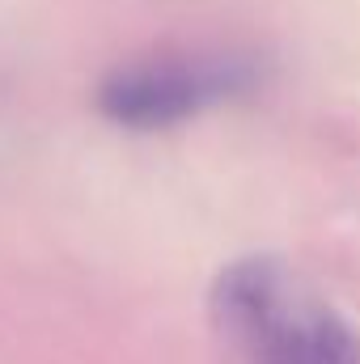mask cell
<instances>
[{"instance_id": "cell-1", "label": "cell", "mask_w": 360, "mask_h": 364, "mask_svg": "<svg viewBox=\"0 0 360 364\" xmlns=\"http://www.w3.org/2000/svg\"><path fill=\"white\" fill-rule=\"evenodd\" d=\"M212 322L246 364H360V335L280 259H242L212 284Z\"/></svg>"}, {"instance_id": "cell-2", "label": "cell", "mask_w": 360, "mask_h": 364, "mask_svg": "<svg viewBox=\"0 0 360 364\" xmlns=\"http://www.w3.org/2000/svg\"><path fill=\"white\" fill-rule=\"evenodd\" d=\"M255 81L259 68L242 55H157L106 73L97 85V110L119 127L162 132L246 93Z\"/></svg>"}]
</instances>
